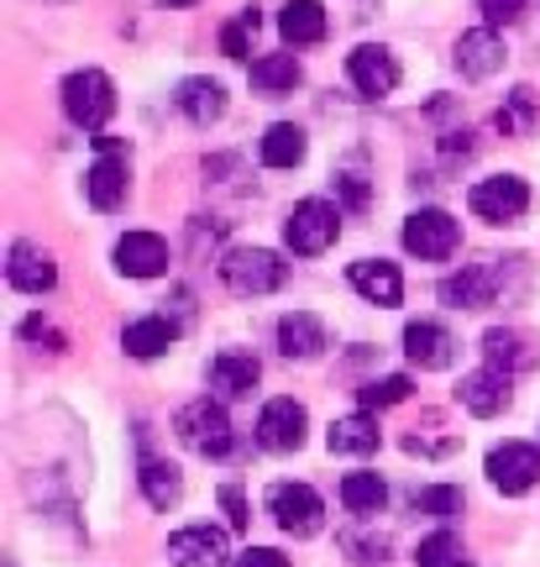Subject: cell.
Segmentation results:
<instances>
[{"label": "cell", "instance_id": "484cf974", "mask_svg": "<svg viewBox=\"0 0 540 567\" xmlns=\"http://www.w3.org/2000/svg\"><path fill=\"white\" fill-rule=\"evenodd\" d=\"M174 342H179V326L168 321V316H142V321H132L121 331V347L132 358H163Z\"/></svg>", "mask_w": 540, "mask_h": 567}, {"label": "cell", "instance_id": "4fadbf2b", "mask_svg": "<svg viewBox=\"0 0 540 567\" xmlns=\"http://www.w3.org/2000/svg\"><path fill=\"white\" fill-rule=\"evenodd\" d=\"M457 69L461 80H494L503 69V59H509V48H503V38L494 32V27H472V32H461L457 38Z\"/></svg>", "mask_w": 540, "mask_h": 567}, {"label": "cell", "instance_id": "44dd1931", "mask_svg": "<svg viewBox=\"0 0 540 567\" xmlns=\"http://www.w3.org/2000/svg\"><path fill=\"white\" fill-rule=\"evenodd\" d=\"M262 379V363L252 352H237V347H226L216 363H210V389H216L220 400H247Z\"/></svg>", "mask_w": 540, "mask_h": 567}, {"label": "cell", "instance_id": "9c48e42d", "mask_svg": "<svg viewBox=\"0 0 540 567\" xmlns=\"http://www.w3.org/2000/svg\"><path fill=\"white\" fill-rule=\"evenodd\" d=\"M346 80H352V90H357L362 101L394 95V90H399V59H394V48H383V42H362V48H352Z\"/></svg>", "mask_w": 540, "mask_h": 567}, {"label": "cell", "instance_id": "f35d334b", "mask_svg": "<svg viewBox=\"0 0 540 567\" xmlns=\"http://www.w3.org/2000/svg\"><path fill=\"white\" fill-rule=\"evenodd\" d=\"M231 567H289V557L273 551V547H247V551H237V563Z\"/></svg>", "mask_w": 540, "mask_h": 567}, {"label": "cell", "instance_id": "ab89813d", "mask_svg": "<svg viewBox=\"0 0 540 567\" xmlns=\"http://www.w3.org/2000/svg\"><path fill=\"white\" fill-rule=\"evenodd\" d=\"M21 337H27V342H53V347H63V337H59V331H53L48 321H42V316H27Z\"/></svg>", "mask_w": 540, "mask_h": 567}, {"label": "cell", "instance_id": "f546056e", "mask_svg": "<svg viewBox=\"0 0 540 567\" xmlns=\"http://www.w3.org/2000/svg\"><path fill=\"white\" fill-rule=\"evenodd\" d=\"M415 567H472V557H467V542L457 530H430L415 547Z\"/></svg>", "mask_w": 540, "mask_h": 567}, {"label": "cell", "instance_id": "e0dca14e", "mask_svg": "<svg viewBox=\"0 0 540 567\" xmlns=\"http://www.w3.org/2000/svg\"><path fill=\"white\" fill-rule=\"evenodd\" d=\"M404 358L425 373H436V368H451L457 358V337L446 331L440 321H409L404 326Z\"/></svg>", "mask_w": 540, "mask_h": 567}, {"label": "cell", "instance_id": "74e56055", "mask_svg": "<svg viewBox=\"0 0 540 567\" xmlns=\"http://www.w3.org/2000/svg\"><path fill=\"white\" fill-rule=\"evenodd\" d=\"M220 509H226L231 530H247V526H252V515H247V499H241V488H237V484L220 488Z\"/></svg>", "mask_w": 540, "mask_h": 567}, {"label": "cell", "instance_id": "2e32d148", "mask_svg": "<svg viewBox=\"0 0 540 567\" xmlns=\"http://www.w3.org/2000/svg\"><path fill=\"white\" fill-rule=\"evenodd\" d=\"M111 258H116V268L126 279H158V274H168V243L158 231H126Z\"/></svg>", "mask_w": 540, "mask_h": 567}, {"label": "cell", "instance_id": "8d00e7d4", "mask_svg": "<svg viewBox=\"0 0 540 567\" xmlns=\"http://www.w3.org/2000/svg\"><path fill=\"white\" fill-rule=\"evenodd\" d=\"M478 11H482V27H515V21L525 17V0H478Z\"/></svg>", "mask_w": 540, "mask_h": 567}, {"label": "cell", "instance_id": "60d3db41", "mask_svg": "<svg viewBox=\"0 0 540 567\" xmlns=\"http://www.w3.org/2000/svg\"><path fill=\"white\" fill-rule=\"evenodd\" d=\"M341 195H346L352 210H362V205H367V179H362V174H341Z\"/></svg>", "mask_w": 540, "mask_h": 567}, {"label": "cell", "instance_id": "d6986e66", "mask_svg": "<svg viewBox=\"0 0 540 567\" xmlns=\"http://www.w3.org/2000/svg\"><path fill=\"white\" fill-rule=\"evenodd\" d=\"M6 279L17 284L21 295H48L53 284H59V264H53V252L38 243H17L11 247V258H6Z\"/></svg>", "mask_w": 540, "mask_h": 567}, {"label": "cell", "instance_id": "7c38bea8", "mask_svg": "<svg viewBox=\"0 0 540 567\" xmlns=\"http://www.w3.org/2000/svg\"><path fill=\"white\" fill-rule=\"evenodd\" d=\"M168 563L174 567H226L237 563L231 557V542L220 526H184L168 536Z\"/></svg>", "mask_w": 540, "mask_h": 567}, {"label": "cell", "instance_id": "ac0fdd59", "mask_svg": "<svg viewBox=\"0 0 540 567\" xmlns=\"http://www.w3.org/2000/svg\"><path fill=\"white\" fill-rule=\"evenodd\" d=\"M346 279H352V289H357L367 305H399L404 300V274L399 264H388V258H357V264L346 268Z\"/></svg>", "mask_w": 540, "mask_h": 567}, {"label": "cell", "instance_id": "4dcf8cb0", "mask_svg": "<svg viewBox=\"0 0 540 567\" xmlns=\"http://www.w3.org/2000/svg\"><path fill=\"white\" fill-rule=\"evenodd\" d=\"M383 499H388V484H383L378 473H346L341 478V505L352 509V515H378Z\"/></svg>", "mask_w": 540, "mask_h": 567}, {"label": "cell", "instance_id": "52a82bcc", "mask_svg": "<svg viewBox=\"0 0 540 567\" xmlns=\"http://www.w3.org/2000/svg\"><path fill=\"white\" fill-rule=\"evenodd\" d=\"M336 237H341V210L331 200H300L289 210V221H283V243H289V252H300V258L325 252Z\"/></svg>", "mask_w": 540, "mask_h": 567}, {"label": "cell", "instance_id": "f1b7e54d", "mask_svg": "<svg viewBox=\"0 0 540 567\" xmlns=\"http://www.w3.org/2000/svg\"><path fill=\"white\" fill-rule=\"evenodd\" d=\"M142 494H147V505L153 509H174L184 499V473L174 463H163V457H142Z\"/></svg>", "mask_w": 540, "mask_h": 567}, {"label": "cell", "instance_id": "b9f144b4", "mask_svg": "<svg viewBox=\"0 0 540 567\" xmlns=\"http://www.w3.org/2000/svg\"><path fill=\"white\" fill-rule=\"evenodd\" d=\"M163 6H195V0H163Z\"/></svg>", "mask_w": 540, "mask_h": 567}, {"label": "cell", "instance_id": "ba28073f", "mask_svg": "<svg viewBox=\"0 0 540 567\" xmlns=\"http://www.w3.org/2000/svg\"><path fill=\"white\" fill-rule=\"evenodd\" d=\"M482 473H488V484L499 488V494L520 499V494H530V488L540 484V446H530V442H499L494 452H488Z\"/></svg>", "mask_w": 540, "mask_h": 567}, {"label": "cell", "instance_id": "d6a6232c", "mask_svg": "<svg viewBox=\"0 0 540 567\" xmlns=\"http://www.w3.org/2000/svg\"><path fill=\"white\" fill-rule=\"evenodd\" d=\"M409 379L404 373H383V379H367V384L357 389V400H362V410H388V405H404L409 400Z\"/></svg>", "mask_w": 540, "mask_h": 567}, {"label": "cell", "instance_id": "d4e9b609", "mask_svg": "<svg viewBox=\"0 0 540 567\" xmlns=\"http://www.w3.org/2000/svg\"><path fill=\"white\" fill-rule=\"evenodd\" d=\"M304 153H310V137H304V126H294V122H273L258 142V158L268 163V168H300Z\"/></svg>", "mask_w": 540, "mask_h": 567}, {"label": "cell", "instance_id": "4316f807", "mask_svg": "<svg viewBox=\"0 0 540 567\" xmlns=\"http://www.w3.org/2000/svg\"><path fill=\"white\" fill-rule=\"evenodd\" d=\"M279 32H283V42H294V48L321 42L325 38V6L321 0H289L279 11Z\"/></svg>", "mask_w": 540, "mask_h": 567}, {"label": "cell", "instance_id": "83f0119b", "mask_svg": "<svg viewBox=\"0 0 540 567\" xmlns=\"http://www.w3.org/2000/svg\"><path fill=\"white\" fill-rule=\"evenodd\" d=\"M304 80V69L294 53H262L252 63V90L258 95H294V84Z\"/></svg>", "mask_w": 540, "mask_h": 567}, {"label": "cell", "instance_id": "e575fe53", "mask_svg": "<svg viewBox=\"0 0 540 567\" xmlns=\"http://www.w3.org/2000/svg\"><path fill=\"white\" fill-rule=\"evenodd\" d=\"M436 431H440V415H425V431L415 425L404 436V452L409 457H446V452H457V436H436Z\"/></svg>", "mask_w": 540, "mask_h": 567}, {"label": "cell", "instance_id": "3957f363", "mask_svg": "<svg viewBox=\"0 0 540 567\" xmlns=\"http://www.w3.org/2000/svg\"><path fill=\"white\" fill-rule=\"evenodd\" d=\"M174 431H179V442L189 446V452H200V457H226L231 452V415H226V405L220 400H210V394H200V400H189V405L174 415Z\"/></svg>", "mask_w": 540, "mask_h": 567}, {"label": "cell", "instance_id": "6da1fadb", "mask_svg": "<svg viewBox=\"0 0 540 567\" xmlns=\"http://www.w3.org/2000/svg\"><path fill=\"white\" fill-rule=\"evenodd\" d=\"M461 247V221L440 205H420L404 216V252L420 258V264H446Z\"/></svg>", "mask_w": 540, "mask_h": 567}, {"label": "cell", "instance_id": "1f68e13d", "mask_svg": "<svg viewBox=\"0 0 540 567\" xmlns=\"http://www.w3.org/2000/svg\"><path fill=\"white\" fill-rule=\"evenodd\" d=\"M415 509L430 515V520H457L461 509H467V494H461L457 484H430L415 494Z\"/></svg>", "mask_w": 540, "mask_h": 567}, {"label": "cell", "instance_id": "5bb4252c", "mask_svg": "<svg viewBox=\"0 0 540 567\" xmlns=\"http://www.w3.org/2000/svg\"><path fill=\"white\" fill-rule=\"evenodd\" d=\"M509 373H499V368H478V373H461L457 384V405L467 410V415H478V421H488V415H503L509 410Z\"/></svg>", "mask_w": 540, "mask_h": 567}, {"label": "cell", "instance_id": "9a60e30c", "mask_svg": "<svg viewBox=\"0 0 540 567\" xmlns=\"http://www.w3.org/2000/svg\"><path fill=\"white\" fill-rule=\"evenodd\" d=\"M482 358H488V368L515 379V373H530L540 363V347L536 337H525L515 326H494V331H482Z\"/></svg>", "mask_w": 540, "mask_h": 567}, {"label": "cell", "instance_id": "836d02e7", "mask_svg": "<svg viewBox=\"0 0 540 567\" xmlns=\"http://www.w3.org/2000/svg\"><path fill=\"white\" fill-rule=\"evenodd\" d=\"M494 122H499V132L503 137H515V132H530V126H536V90H509V101L499 105V116H494Z\"/></svg>", "mask_w": 540, "mask_h": 567}, {"label": "cell", "instance_id": "8992f818", "mask_svg": "<svg viewBox=\"0 0 540 567\" xmlns=\"http://www.w3.org/2000/svg\"><path fill=\"white\" fill-rule=\"evenodd\" d=\"M268 515H273V526H279L283 536H315V530L325 526V499L310 484L283 478V484L268 488Z\"/></svg>", "mask_w": 540, "mask_h": 567}, {"label": "cell", "instance_id": "30bf717a", "mask_svg": "<svg viewBox=\"0 0 540 567\" xmlns=\"http://www.w3.org/2000/svg\"><path fill=\"white\" fill-rule=\"evenodd\" d=\"M304 431H310V415L289 394H279V400H268L258 410V446H268V452H300Z\"/></svg>", "mask_w": 540, "mask_h": 567}, {"label": "cell", "instance_id": "603a6c76", "mask_svg": "<svg viewBox=\"0 0 540 567\" xmlns=\"http://www.w3.org/2000/svg\"><path fill=\"white\" fill-rule=\"evenodd\" d=\"M174 105H179L195 126H210V122H220V116H226V84L210 80V74H195V80L179 84Z\"/></svg>", "mask_w": 540, "mask_h": 567}, {"label": "cell", "instance_id": "d590c367", "mask_svg": "<svg viewBox=\"0 0 540 567\" xmlns=\"http://www.w3.org/2000/svg\"><path fill=\"white\" fill-rule=\"evenodd\" d=\"M258 6H241V17L231 21V27H220V53L226 59H247V42H252V32H258Z\"/></svg>", "mask_w": 540, "mask_h": 567}, {"label": "cell", "instance_id": "5b68a950", "mask_svg": "<svg viewBox=\"0 0 540 567\" xmlns=\"http://www.w3.org/2000/svg\"><path fill=\"white\" fill-rule=\"evenodd\" d=\"M467 205H472V216L488 226H509L520 221L525 210H530V184L520 174H488L467 189Z\"/></svg>", "mask_w": 540, "mask_h": 567}, {"label": "cell", "instance_id": "ffe728a7", "mask_svg": "<svg viewBox=\"0 0 540 567\" xmlns=\"http://www.w3.org/2000/svg\"><path fill=\"white\" fill-rule=\"evenodd\" d=\"M126 189H132V174H126V153H101L84 174V195L95 210H116L126 205Z\"/></svg>", "mask_w": 540, "mask_h": 567}, {"label": "cell", "instance_id": "277c9868", "mask_svg": "<svg viewBox=\"0 0 540 567\" xmlns=\"http://www.w3.org/2000/svg\"><path fill=\"white\" fill-rule=\"evenodd\" d=\"M220 279L231 295H273L283 279H289V264L268 247H231L220 258Z\"/></svg>", "mask_w": 540, "mask_h": 567}, {"label": "cell", "instance_id": "7a4b0ae2", "mask_svg": "<svg viewBox=\"0 0 540 567\" xmlns=\"http://www.w3.org/2000/svg\"><path fill=\"white\" fill-rule=\"evenodd\" d=\"M63 116L84 132H101L111 116H116V84L101 69H74L63 80Z\"/></svg>", "mask_w": 540, "mask_h": 567}, {"label": "cell", "instance_id": "cb8c5ba5", "mask_svg": "<svg viewBox=\"0 0 540 567\" xmlns=\"http://www.w3.org/2000/svg\"><path fill=\"white\" fill-rule=\"evenodd\" d=\"M279 352L294 358V363H310L325 352V326L310 316V310H289L279 321Z\"/></svg>", "mask_w": 540, "mask_h": 567}, {"label": "cell", "instance_id": "8fae6325", "mask_svg": "<svg viewBox=\"0 0 540 567\" xmlns=\"http://www.w3.org/2000/svg\"><path fill=\"white\" fill-rule=\"evenodd\" d=\"M499 284H503L499 258H482V264H467L461 274L440 279V300L451 305V310H482V305H494Z\"/></svg>", "mask_w": 540, "mask_h": 567}, {"label": "cell", "instance_id": "7402d4cb", "mask_svg": "<svg viewBox=\"0 0 540 567\" xmlns=\"http://www.w3.org/2000/svg\"><path fill=\"white\" fill-rule=\"evenodd\" d=\"M378 442H383V431H378V415H373V410L341 415V421H331V431H325V446L341 452V457H367V452H378Z\"/></svg>", "mask_w": 540, "mask_h": 567}]
</instances>
